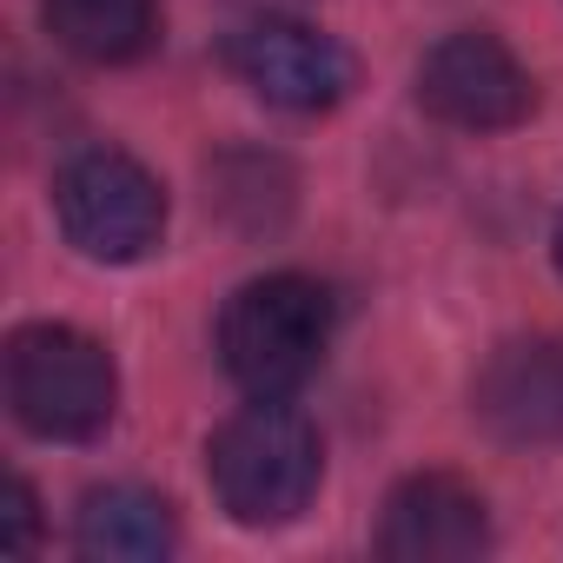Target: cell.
Listing matches in <instances>:
<instances>
[{"label": "cell", "mask_w": 563, "mask_h": 563, "mask_svg": "<svg viewBox=\"0 0 563 563\" xmlns=\"http://www.w3.org/2000/svg\"><path fill=\"white\" fill-rule=\"evenodd\" d=\"M339 332V306L306 272H265L219 312V365L245 398H299Z\"/></svg>", "instance_id": "6da1fadb"}, {"label": "cell", "mask_w": 563, "mask_h": 563, "mask_svg": "<svg viewBox=\"0 0 563 563\" xmlns=\"http://www.w3.org/2000/svg\"><path fill=\"white\" fill-rule=\"evenodd\" d=\"M206 477L232 523L272 530V523H292L319 497L325 444H319L312 418L292 411L286 398H252L239 418H225L212 431Z\"/></svg>", "instance_id": "7a4b0ae2"}, {"label": "cell", "mask_w": 563, "mask_h": 563, "mask_svg": "<svg viewBox=\"0 0 563 563\" xmlns=\"http://www.w3.org/2000/svg\"><path fill=\"white\" fill-rule=\"evenodd\" d=\"M8 405L47 444H87L113 424V352L74 325H21L8 339Z\"/></svg>", "instance_id": "3957f363"}, {"label": "cell", "mask_w": 563, "mask_h": 563, "mask_svg": "<svg viewBox=\"0 0 563 563\" xmlns=\"http://www.w3.org/2000/svg\"><path fill=\"white\" fill-rule=\"evenodd\" d=\"M54 219H60V232L80 258L133 265L166 239V186L140 159H126L113 146H93V153L60 166Z\"/></svg>", "instance_id": "277c9868"}, {"label": "cell", "mask_w": 563, "mask_h": 563, "mask_svg": "<svg viewBox=\"0 0 563 563\" xmlns=\"http://www.w3.org/2000/svg\"><path fill=\"white\" fill-rule=\"evenodd\" d=\"M225 67L239 74V87H252L278 113H332L358 87L352 54L332 34H319L312 21H292V14L239 21L225 34Z\"/></svg>", "instance_id": "5b68a950"}, {"label": "cell", "mask_w": 563, "mask_h": 563, "mask_svg": "<svg viewBox=\"0 0 563 563\" xmlns=\"http://www.w3.org/2000/svg\"><path fill=\"white\" fill-rule=\"evenodd\" d=\"M418 107L457 133H504L530 120L537 80L497 34L464 27V34H444L418 60Z\"/></svg>", "instance_id": "8992f818"}, {"label": "cell", "mask_w": 563, "mask_h": 563, "mask_svg": "<svg viewBox=\"0 0 563 563\" xmlns=\"http://www.w3.org/2000/svg\"><path fill=\"white\" fill-rule=\"evenodd\" d=\"M378 550L398 563H464V556L490 550V510L464 477L418 471L385 497Z\"/></svg>", "instance_id": "52a82bcc"}, {"label": "cell", "mask_w": 563, "mask_h": 563, "mask_svg": "<svg viewBox=\"0 0 563 563\" xmlns=\"http://www.w3.org/2000/svg\"><path fill=\"white\" fill-rule=\"evenodd\" d=\"M477 418L510 444L563 438V345L523 339L477 372Z\"/></svg>", "instance_id": "ba28073f"}, {"label": "cell", "mask_w": 563, "mask_h": 563, "mask_svg": "<svg viewBox=\"0 0 563 563\" xmlns=\"http://www.w3.org/2000/svg\"><path fill=\"white\" fill-rule=\"evenodd\" d=\"M74 543L87 556H107V563H159V556H173L179 523H173V504L166 497H153L140 484H107V490H87L80 497Z\"/></svg>", "instance_id": "9c48e42d"}, {"label": "cell", "mask_w": 563, "mask_h": 563, "mask_svg": "<svg viewBox=\"0 0 563 563\" xmlns=\"http://www.w3.org/2000/svg\"><path fill=\"white\" fill-rule=\"evenodd\" d=\"M54 47L87 67H126L159 41V0H41Z\"/></svg>", "instance_id": "30bf717a"}, {"label": "cell", "mask_w": 563, "mask_h": 563, "mask_svg": "<svg viewBox=\"0 0 563 563\" xmlns=\"http://www.w3.org/2000/svg\"><path fill=\"white\" fill-rule=\"evenodd\" d=\"M34 530H41V497H34L27 477H14V484H8V510H0V550L27 556V550H34Z\"/></svg>", "instance_id": "8fae6325"}, {"label": "cell", "mask_w": 563, "mask_h": 563, "mask_svg": "<svg viewBox=\"0 0 563 563\" xmlns=\"http://www.w3.org/2000/svg\"><path fill=\"white\" fill-rule=\"evenodd\" d=\"M550 252H556V272H563V219H556V232H550Z\"/></svg>", "instance_id": "7c38bea8"}]
</instances>
